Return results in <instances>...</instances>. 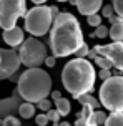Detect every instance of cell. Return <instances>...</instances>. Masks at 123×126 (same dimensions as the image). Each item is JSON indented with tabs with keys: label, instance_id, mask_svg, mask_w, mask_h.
<instances>
[{
	"label": "cell",
	"instance_id": "cell-1",
	"mask_svg": "<svg viewBox=\"0 0 123 126\" xmlns=\"http://www.w3.org/2000/svg\"><path fill=\"white\" fill-rule=\"evenodd\" d=\"M48 43L52 48V55H55L57 58L75 55V51L85 43L82 27L73 13L60 12L55 17L50 28Z\"/></svg>",
	"mask_w": 123,
	"mask_h": 126
},
{
	"label": "cell",
	"instance_id": "cell-2",
	"mask_svg": "<svg viewBox=\"0 0 123 126\" xmlns=\"http://www.w3.org/2000/svg\"><path fill=\"white\" fill-rule=\"evenodd\" d=\"M95 81H97L95 66L87 58L77 57L63 66L62 83H63L65 90L75 100H78L85 93H91L95 88Z\"/></svg>",
	"mask_w": 123,
	"mask_h": 126
},
{
	"label": "cell",
	"instance_id": "cell-35",
	"mask_svg": "<svg viewBox=\"0 0 123 126\" xmlns=\"http://www.w3.org/2000/svg\"><path fill=\"white\" fill-rule=\"evenodd\" d=\"M58 2H70V0H58Z\"/></svg>",
	"mask_w": 123,
	"mask_h": 126
},
{
	"label": "cell",
	"instance_id": "cell-31",
	"mask_svg": "<svg viewBox=\"0 0 123 126\" xmlns=\"http://www.w3.org/2000/svg\"><path fill=\"white\" fill-rule=\"evenodd\" d=\"M55 63H57V57H55V55H52V57H47V58H45V65H47V66L53 68V66H55Z\"/></svg>",
	"mask_w": 123,
	"mask_h": 126
},
{
	"label": "cell",
	"instance_id": "cell-29",
	"mask_svg": "<svg viewBox=\"0 0 123 126\" xmlns=\"http://www.w3.org/2000/svg\"><path fill=\"white\" fill-rule=\"evenodd\" d=\"M113 13H115L113 5H105V7H102V15H103V17H106V18H108V17H111V15H113Z\"/></svg>",
	"mask_w": 123,
	"mask_h": 126
},
{
	"label": "cell",
	"instance_id": "cell-30",
	"mask_svg": "<svg viewBox=\"0 0 123 126\" xmlns=\"http://www.w3.org/2000/svg\"><path fill=\"white\" fill-rule=\"evenodd\" d=\"M100 78H102V80H106V78H110L111 76V71H110V68H102L100 70Z\"/></svg>",
	"mask_w": 123,
	"mask_h": 126
},
{
	"label": "cell",
	"instance_id": "cell-36",
	"mask_svg": "<svg viewBox=\"0 0 123 126\" xmlns=\"http://www.w3.org/2000/svg\"><path fill=\"white\" fill-rule=\"evenodd\" d=\"M0 23H2V15H0Z\"/></svg>",
	"mask_w": 123,
	"mask_h": 126
},
{
	"label": "cell",
	"instance_id": "cell-32",
	"mask_svg": "<svg viewBox=\"0 0 123 126\" xmlns=\"http://www.w3.org/2000/svg\"><path fill=\"white\" fill-rule=\"evenodd\" d=\"M50 96H52L53 101H57V100H60V98H62V91L55 90V91H52V93H50Z\"/></svg>",
	"mask_w": 123,
	"mask_h": 126
},
{
	"label": "cell",
	"instance_id": "cell-21",
	"mask_svg": "<svg viewBox=\"0 0 123 126\" xmlns=\"http://www.w3.org/2000/svg\"><path fill=\"white\" fill-rule=\"evenodd\" d=\"M106 113L105 111H102V110H98V111H95L93 113V125H105L106 123Z\"/></svg>",
	"mask_w": 123,
	"mask_h": 126
},
{
	"label": "cell",
	"instance_id": "cell-3",
	"mask_svg": "<svg viewBox=\"0 0 123 126\" xmlns=\"http://www.w3.org/2000/svg\"><path fill=\"white\" fill-rule=\"evenodd\" d=\"M17 91L25 101L38 103L52 93V76L38 66L27 68L17 80Z\"/></svg>",
	"mask_w": 123,
	"mask_h": 126
},
{
	"label": "cell",
	"instance_id": "cell-27",
	"mask_svg": "<svg viewBox=\"0 0 123 126\" xmlns=\"http://www.w3.org/2000/svg\"><path fill=\"white\" fill-rule=\"evenodd\" d=\"M88 51H90L88 45L83 43V45H82V47H80V48H78L77 51H75V55H77V57H82V58H87V57H88Z\"/></svg>",
	"mask_w": 123,
	"mask_h": 126
},
{
	"label": "cell",
	"instance_id": "cell-6",
	"mask_svg": "<svg viewBox=\"0 0 123 126\" xmlns=\"http://www.w3.org/2000/svg\"><path fill=\"white\" fill-rule=\"evenodd\" d=\"M20 60L22 65H25L28 68L33 66H42L45 63V58L48 57V50H47V45L38 40L37 37H30L23 40V43L20 45Z\"/></svg>",
	"mask_w": 123,
	"mask_h": 126
},
{
	"label": "cell",
	"instance_id": "cell-8",
	"mask_svg": "<svg viewBox=\"0 0 123 126\" xmlns=\"http://www.w3.org/2000/svg\"><path fill=\"white\" fill-rule=\"evenodd\" d=\"M22 60L15 48H0V80L12 78L18 71Z\"/></svg>",
	"mask_w": 123,
	"mask_h": 126
},
{
	"label": "cell",
	"instance_id": "cell-33",
	"mask_svg": "<svg viewBox=\"0 0 123 126\" xmlns=\"http://www.w3.org/2000/svg\"><path fill=\"white\" fill-rule=\"evenodd\" d=\"M33 3H35V5H42V3H45L47 0H32Z\"/></svg>",
	"mask_w": 123,
	"mask_h": 126
},
{
	"label": "cell",
	"instance_id": "cell-10",
	"mask_svg": "<svg viewBox=\"0 0 123 126\" xmlns=\"http://www.w3.org/2000/svg\"><path fill=\"white\" fill-rule=\"evenodd\" d=\"M70 3L77 7L82 15H91L103 7V0H70Z\"/></svg>",
	"mask_w": 123,
	"mask_h": 126
},
{
	"label": "cell",
	"instance_id": "cell-24",
	"mask_svg": "<svg viewBox=\"0 0 123 126\" xmlns=\"http://www.w3.org/2000/svg\"><path fill=\"white\" fill-rule=\"evenodd\" d=\"M47 116H48V120H50V121H53L55 125H58L60 116H62V114H60V111L57 110V108H55V110L52 108V110H48V111H47Z\"/></svg>",
	"mask_w": 123,
	"mask_h": 126
},
{
	"label": "cell",
	"instance_id": "cell-22",
	"mask_svg": "<svg viewBox=\"0 0 123 126\" xmlns=\"http://www.w3.org/2000/svg\"><path fill=\"white\" fill-rule=\"evenodd\" d=\"M87 22H88V25H90V27L102 25V15H98V12L97 13H91V15H87Z\"/></svg>",
	"mask_w": 123,
	"mask_h": 126
},
{
	"label": "cell",
	"instance_id": "cell-28",
	"mask_svg": "<svg viewBox=\"0 0 123 126\" xmlns=\"http://www.w3.org/2000/svg\"><path fill=\"white\" fill-rule=\"evenodd\" d=\"M113 8H115V13H118L123 18V0H113Z\"/></svg>",
	"mask_w": 123,
	"mask_h": 126
},
{
	"label": "cell",
	"instance_id": "cell-34",
	"mask_svg": "<svg viewBox=\"0 0 123 126\" xmlns=\"http://www.w3.org/2000/svg\"><path fill=\"white\" fill-rule=\"evenodd\" d=\"M0 125H3V118L2 116H0Z\"/></svg>",
	"mask_w": 123,
	"mask_h": 126
},
{
	"label": "cell",
	"instance_id": "cell-23",
	"mask_svg": "<svg viewBox=\"0 0 123 126\" xmlns=\"http://www.w3.org/2000/svg\"><path fill=\"white\" fill-rule=\"evenodd\" d=\"M20 125H22V121L17 120L13 114H7L3 118V126H20Z\"/></svg>",
	"mask_w": 123,
	"mask_h": 126
},
{
	"label": "cell",
	"instance_id": "cell-14",
	"mask_svg": "<svg viewBox=\"0 0 123 126\" xmlns=\"http://www.w3.org/2000/svg\"><path fill=\"white\" fill-rule=\"evenodd\" d=\"M113 42H123V18H118L110 25V35Z\"/></svg>",
	"mask_w": 123,
	"mask_h": 126
},
{
	"label": "cell",
	"instance_id": "cell-18",
	"mask_svg": "<svg viewBox=\"0 0 123 126\" xmlns=\"http://www.w3.org/2000/svg\"><path fill=\"white\" fill-rule=\"evenodd\" d=\"M78 101H80V105H91V106L95 108H100L102 106V103H100V100H97L93 94H90V93H85V94H82L80 98H78Z\"/></svg>",
	"mask_w": 123,
	"mask_h": 126
},
{
	"label": "cell",
	"instance_id": "cell-9",
	"mask_svg": "<svg viewBox=\"0 0 123 126\" xmlns=\"http://www.w3.org/2000/svg\"><path fill=\"white\" fill-rule=\"evenodd\" d=\"M98 55H103L111 62V65L123 73V42H113L108 45H95L93 47Z\"/></svg>",
	"mask_w": 123,
	"mask_h": 126
},
{
	"label": "cell",
	"instance_id": "cell-7",
	"mask_svg": "<svg viewBox=\"0 0 123 126\" xmlns=\"http://www.w3.org/2000/svg\"><path fill=\"white\" fill-rule=\"evenodd\" d=\"M27 13V0H0V28H12L17 25V20Z\"/></svg>",
	"mask_w": 123,
	"mask_h": 126
},
{
	"label": "cell",
	"instance_id": "cell-5",
	"mask_svg": "<svg viewBox=\"0 0 123 126\" xmlns=\"http://www.w3.org/2000/svg\"><path fill=\"white\" fill-rule=\"evenodd\" d=\"M100 103L108 111H123V76L111 75L100 86Z\"/></svg>",
	"mask_w": 123,
	"mask_h": 126
},
{
	"label": "cell",
	"instance_id": "cell-26",
	"mask_svg": "<svg viewBox=\"0 0 123 126\" xmlns=\"http://www.w3.org/2000/svg\"><path fill=\"white\" fill-rule=\"evenodd\" d=\"M48 121H50V120H48L47 113H45V114H43V113H40L38 116H35V123H37L38 126H47V125H48Z\"/></svg>",
	"mask_w": 123,
	"mask_h": 126
},
{
	"label": "cell",
	"instance_id": "cell-4",
	"mask_svg": "<svg viewBox=\"0 0 123 126\" xmlns=\"http://www.w3.org/2000/svg\"><path fill=\"white\" fill-rule=\"evenodd\" d=\"M23 20H25L23 27L30 35L43 37L52 28L55 15L52 12V7H47L42 3V5H35L33 8L27 10V13L23 15Z\"/></svg>",
	"mask_w": 123,
	"mask_h": 126
},
{
	"label": "cell",
	"instance_id": "cell-20",
	"mask_svg": "<svg viewBox=\"0 0 123 126\" xmlns=\"http://www.w3.org/2000/svg\"><path fill=\"white\" fill-rule=\"evenodd\" d=\"M93 62H95V65L100 66V68H111V66H113L111 62L106 57H103V55H97V57L93 58Z\"/></svg>",
	"mask_w": 123,
	"mask_h": 126
},
{
	"label": "cell",
	"instance_id": "cell-12",
	"mask_svg": "<svg viewBox=\"0 0 123 126\" xmlns=\"http://www.w3.org/2000/svg\"><path fill=\"white\" fill-rule=\"evenodd\" d=\"M22 96L18 94V91H13V96L5 98V100H0V116L5 118L7 114H12L15 110L18 111V106L22 105Z\"/></svg>",
	"mask_w": 123,
	"mask_h": 126
},
{
	"label": "cell",
	"instance_id": "cell-19",
	"mask_svg": "<svg viewBox=\"0 0 123 126\" xmlns=\"http://www.w3.org/2000/svg\"><path fill=\"white\" fill-rule=\"evenodd\" d=\"M110 35V28L108 27H105V25H98L97 28H95V32L91 33V38H106Z\"/></svg>",
	"mask_w": 123,
	"mask_h": 126
},
{
	"label": "cell",
	"instance_id": "cell-16",
	"mask_svg": "<svg viewBox=\"0 0 123 126\" xmlns=\"http://www.w3.org/2000/svg\"><path fill=\"white\" fill-rule=\"evenodd\" d=\"M105 126H123V111H111Z\"/></svg>",
	"mask_w": 123,
	"mask_h": 126
},
{
	"label": "cell",
	"instance_id": "cell-17",
	"mask_svg": "<svg viewBox=\"0 0 123 126\" xmlns=\"http://www.w3.org/2000/svg\"><path fill=\"white\" fill-rule=\"evenodd\" d=\"M55 108L60 111V114L62 116H68V113L71 111V105H70V101L67 100V98H60V100L55 101Z\"/></svg>",
	"mask_w": 123,
	"mask_h": 126
},
{
	"label": "cell",
	"instance_id": "cell-25",
	"mask_svg": "<svg viewBox=\"0 0 123 126\" xmlns=\"http://www.w3.org/2000/svg\"><path fill=\"white\" fill-rule=\"evenodd\" d=\"M37 108H40V111L47 113L48 110H52V101L47 100V98H43V100H40L38 103H37Z\"/></svg>",
	"mask_w": 123,
	"mask_h": 126
},
{
	"label": "cell",
	"instance_id": "cell-15",
	"mask_svg": "<svg viewBox=\"0 0 123 126\" xmlns=\"http://www.w3.org/2000/svg\"><path fill=\"white\" fill-rule=\"evenodd\" d=\"M35 108H37L35 103H32V101H23L18 106V114L23 120H28V118L35 116Z\"/></svg>",
	"mask_w": 123,
	"mask_h": 126
},
{
	"label": "cell",
	"instance_id": "cell-13",
	"mask_svg": "<svg viewBox=\"0 0 123 126\" xmlns=\"http://www.w3.org/2000/svg\"><path fill=\"white\" fill-rule=\"evenodd\" d=\"M93 113L95 108L91 105H82V111L77 114V126H93Z\"/></svg>",
	"mask_w": 123,
	"mask_h": 126
},
{
	"label": "cell",
	"instance_id": "cell-11",
	"mask_svg": "<svg viewBox=\"0 0 123 126\" xmlns=\"http://www.w3.org/2000/svg\"><path fill=\"white\" fill-rule=\"evenodd\" d=\"M2 38H3V42H5L8 47H12V48L20 47V45L23 43V40H25V37H23V30H22L20 27H17V25L12 27V28L3 30Z\"/></svg>",
	"mask_w": 123,
	"mask_h": 126
}]
</instances>
